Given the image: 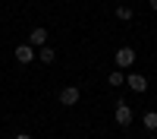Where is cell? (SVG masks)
I'll use <instances>...</instances> for the list:
<instances>
[{
  "mask_svg": "<svg viewBox=\"0 0 157 139\" xmlns=\"http://www.w3.org/2000/svg\"><path fill=\"white\" fill-rule=\"evenodd\" d=\"M113 60H116V67H120V70H126V67H132V63H135V51H132V47H120Z\"/></svg>",
  "mask_w": 157,
  "mask_h": 139,
  "instance_id": "cell-1",
  "label": "cell"
},
{
  "mask_svg": "<svg viewBox=\"0 0 157 139\" xmlns=\"http://www.w3.org/2000/svg\"><path fill=\"white\" fill-rule=\"evenodd\" d=\"M116 123H120V126L132 123V108H129L126 101H116Z\"/></svg>",
  "mask_w": 157,
  "mask_h": 139,
  "instance_id": "cell-2",
  "label": "cell"
},
{
  "mask_svg": "<svg viewBox=\"0 0 157 139\" xmlns=\"http://www.w3.org/2000/svg\"><path fill=\"white\" fill-rule=\"evenodd\" d=\"M78 95H82V92H78L75 85H66V88H60V104H66V108H72L75 101H78Z\"/></svg>",
  "mask_w": 157,
  "mask_h": 139,
  "instance_id": "cell-3",
  "label": "cell"
},
{
  "mask_svg": "<svg viewBox=\"0 0 157 139\" xmlns=\"http://www.w3.org/2000/svg\"><path fill=\"white\" fill-rule=\"evenodd\" d=\"M126 85L132 88V92H145V88H148V79H145L141 73H129V76H126Z\"/></svg>",
  "mask_w": 157,
  "mask_h": 139,
  "instance_id": "cell-4",
  "label": "cell"
},
{
  "mask_svg": "<svg viewBox=\"0 0 157 139\" xmlns=\"http://www.w3.org/2000/svg\"><path fill=\"white\" fill-rule=\"evenodd\" d=\"M16 60H19V63H32V60H38V54H35L32 44H19V47H16Z\"/></svg>",
  "mask_w": 157,
  "mask_h": 139,
  "instance_id": "cell-5",
  "label": "cell"
},
{
  "mask_svg": "<svg viewBox=\"0 0 157 139\" xmlns=\"http://www.w3.org/2000/svg\"><path fill=\"white\" fill-rule=\"evenodd\" d=\"M29 44H32V47H44V44H47V29H41V25H38V29H32Z\"/></svg>",
  "mask_w": 157,
  "mask_h": 139,
  "instance_id": "cell-6",
  "label": "cell"
},
{
  "mask_svg": "<svg viewBox=\"0 0 157 139\" xmlns=\"http://www.w3.org/2000/svg\"><path fill=\"white\" fill-rule=\"evenodd\" d=\"M54 57H57V54H54V47H47V44L38 51V60H41V63H54Z\"/></svg>",
  "mask_w": 157,
  "mask_h": 139,
  "instance_id": "cell-7",
  "label": "cell"
},
{
  "mask_svg": "<svg viewBox=\"0 0 157 139\" xmlns=\"http://www.w3.org/2000/svg\"><path fill=\"white\" fill-rule=\"evenodd\" d=\"M141 123H145L148 130H157V111H145V117H141Z\"/></svg>",
  "mask_w": 157,
  "mask_h": 139,
  "instance_id": "cell-8",
  "label": "cell"
},
{
  "mask_svg": "<svg viewBox=\"0 0 157 139\" xmlns=\"http://www.w3.org/2000/svg\"><path fill=\"white\" fill-rule=\"evenodd\" d=\"M107 82H110V85H123V82H126V76H123L120 70H113V73L107 76Z\"/></svg>",
  "mask_w": 157,
  "mask_h": 139,
  "instance_id": "cell-9",
  "label": "cell"
},
{
  "mask_svg": "<svg viewBox=\"0 0 157 139\" xmlns=\"http://www.w3.org/2000/svg\"><path fill=\"white\" fill-rule=\"evenodd\" d=\"M116 19L129 22V19H132V10H129V6H116Z\"/></svg>",
  "mask_w": 157,
  "mask_h": 139,
  "instance_id": "cell-10",
  "label": "cell"
},
{
  "mask_svg": "<svg viewBox=\"0 0 157 139\" xmlns=\"http://www.w3.org/2000/svg\"><path fill=\"white\" fill-rule=\"evenodd\" d=\"M16 139H32V136H29V133H19V136H16Z\"/></svg>",
  "mask_w": 157,
  "mask_h": 139,
  "instance_id": "cell-11",
  "label": "cell"
},
{
  "mask_svg": "<svg viewBox=\"0 0 157 139\" xmlns=\"http://www.w3.org/2000/svg\"><path fill=\"white\" fill-rule=\"evenodd\" d=\"M148 3H151V10H157V0H148Z\"/></svg>",
  "mask_w": 157,
  "mask_h": 139,
  "instance_id": "cell-12",
  "label": "cell"
}]
</instances>
